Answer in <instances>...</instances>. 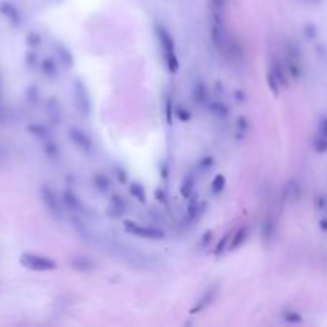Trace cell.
<instances>
[{
  "label": "cell",
  "instance_id": "22",
  "mask_svg": "<svg viewBox=\"0 0 327 327\" xmlns=\"http://www.w3.org/2000/svg\"><path fill=\"white\" fill-rule=\"evenodd\" d=\"M43 153H45L48 161L56 165V163H59V160H61V147H59V144L51 138L43 142Z\"/></svg>",
  "mask_w": 327,
  "mask_h": 327
},
{
  "label": "cell",
  "instance_id": "42",
  "mask_svg": "<svg viewBox=\"0 0 327 327\" xmlns=\"http://www.w3.org/2000/svg\"><path fill=\"white\" fill-rule=\"evenodd\" d=\"M316 34H318V29H316L315 24H306V26L303 27V35H305L306 39H310V40L315 39Z\"/></svg>",
  "mask_w": 327,
  "mask_h": 327
},
{
  "label": "cell",
  "instance_id": "38",
  "mask_svg": "<svg viewBox=\"0 0 327 327\" xmlns=\"http://www.w3.org/2000/svg\"><path fill=\"white\" fill-rule=\"evenodd\" d=\"M313 148H315V152H318V153H325L327 152V138L318 132V134L315 136V139H313Z\"/></svg>",
  "mask_w": 327,
  "mask_h": 327
},
{
  "label": "cell",
  "instance_id": "19",
  "mask_svg": "<svg viewBox=\"0 0 327 327\" xmlns=\"http://www.w3.org/2000/svg\"><path fill=\"white\" fill-rule=\"evenodd\" d=\"M26 131H27L29 134H31L34 139L42 141V142H45V141L51 139V128H50L48 125L32 122V123H29V125L26 126Z\"/></svg>",
  "mask_w": 327,
  "mask_h": 327
},
{
  "label": "cell",
  "instance_id": "34",
  "mask_svg": "<svg viewBox=\"0 0 327 327\" xmlns=\"http://www.w3.org/2000/svg\"><path fill=\"white\" fill-rule=\"evenodd\" d=\"M174 117L179 120L181 123H188L191 120V110L184 106V104H176L174 107Z\"/></svg>",
  "mask_w": 327,
  "mask_h": 327
},
{
  "label": "cell",
  "instance_id": "29",
  "mask_svg": "<svg viewBox=\"0 0 327 327\" xmlns=\"http://www.w3.org/2000/svg\"><path fill=\"white\" fill-rule=\"evenodd\" d=\"M230 240H232V235L228 232L222 235V238H220V240L214 246L213 256L214 257H222L224 254H227V252H230Z\"/></svg>",
  "mask_w": 327,
  "mask_h": 327
},
{
  "label": "cell",
  "instance_id": "32",
  "mask_svg": "<svg viewBox=\"0 0 327 327\" xmlns=\"http://www.w3.org/2000/svg\"><path fill=\"white\" fill-rule=\"evenodd\" d=\"M24 42H26V47L29 50H39L42 47V43H43V37H42V34L39 31H29L26 34Z\"/></svg>",
  "mask_w": 327,
  "mask_h": 327
},
{
  "label": "cell",
  "instance_id": "7",
  "mask_svg": "<svg viewBox=\"0 0 327 327\" xmlns=\"http://www.w3.org/2000/svg\"><path fill=\"white\" fill-rule=\"evenodd\" d=\"M61 198H63L66 211H69L70 214H77V216H82V217H85L88 214L86 213L88 211L86 203L73 190H70V188L63 190L61 191Z\"/></svg>",
  "mask_w": 327,
  "mask_h": 327
},
{
  "label": "cell",
  "instance_id": "9",
  "mask_svg": "<svg viewBox=\"0 0 327 327\" xmlns=\"http://www.w3.org/2000/svg\"><path fill=\"white\" fill-rule=\"evenodd\" d=\"M153 34H155V39L161 48V53L176 51V40H174L172 34L169 32V29L158 20L153 21Z\"/></svg>",
  "mask_w": 327,
  "mask_h": 327
},
{
  "label": "cell",
  "instance_id": "18",
  "mask_svg": "<svg viewBox=\"0 0 327 327\" xmlns=\"http://www.w3.org/2000/svg\"><path fill=\"white\" fill-rule=\"evenodd\" d=\"M47 117H48V123L51 126H57L63 120V106L54 96H51L47 101Z\"/></svg>",
  "mask_w": 327,
  "mask_h": 327
},
{
  "label": "cell",
  "instance_id": "3",
  "mask_svg": "<svg viewBox=\"0 0 327 327\" xmlns=\"http://www.w3.org/2000/svg\"><path fill=\"white\" fill-rule=\"evenodd\" d=\"M40 200L45 206L47 213L50 214V217L56 222H63L64 214H66V207L63 203L61 195H57L56 190L48 185V184H43L40 187Z\"/></svg>",
  "mask_w": 327,
  "mask_h": 327
},
{
  "label": "cell",
  "instance_id": "33",
  "mask_svg": "<svg viewBox=\"0 0 327 327\" xmlns=\"http://www.w3.org/2000/svg\"><path fill=\"white\" fill-rule=\"evenodd\" d=\"M40 61H42V59H39L37 50H29L24 54V64H26V67L29 70H37L40 67Z\"/></svg>",
  "mask_w": 327,
  "mask_h": 327
},
{
  "label": "cell",
  "instance_id": "21",
  "mask_svg": "<svg viewBox=\"0 0 327 327\" xmlns=\"http://www.w3.org/2000/svg\"><path fill=\"white\" fill-rule=\"evenodd\" d=\"M249 238V227L247 225H241L235 233H232V240H230V252H235L240 247L244 246V243Z\"/></svg>",
  "mask_w": 327,
  "mask_h": 327
},
{
  "label": "cell",
  "instance_id": "13",
  "mask_svg": "<svg viewBox=\"0 0 327 327\" xmlns=\"http://www.w3.org/2000/svg\"><path fill=\"white\" fill-rule=\"evenodd\" d=\"M204 214L203 207H201V203L198 200V197L193 193V195L187 200V207H185V216H184V220L187 222L188 225L195 224V222L200 220V217Z\"/></svg>",
  "mask_w": 327,
  "mask_h": 327
},
{
  "label": "cell",
  "instance_id": "25",
  "mask_svg": "<svg viewBox=\"0 0 327 327\" xmlns=\"http://www.w3.org/2000/svg\"><path fill=\"white\" fill-rule=\"evenodd\" d=\"M286 70L287 75L292 80H300L303 75V64L302 59H292V57H286Z\"/></svg>",
  "mask_w": 327,
  "mask_h": 327
},
{
  "label": "cell",
  "instance_id": "37",
  "mask_svg": "<svg viewBox=\"0 0 327 327\" xmlns=\"http://www.w3.org/2000/svg\"><path fill=\"white\" fill-rule=\"evenodd\" d=\"M26 98H27V102H31L32 106H35V104H39L40 101V90L37 85H31L26 90Z\"/></svg>",
  "mask_w": 327,
  "mask_h": 327
},
{
  "label": "cell",
  "instance_id": "40",
  "mask_svg": "<svg viewBox=\"0 0 327 327\" xmlns=\"http://www.w3.org/2000/svg\"><path fill=\"white\" fill-rule=\"evenodd\" d=\"M213 236H214V232L213 230H206L203 235H201V240H200V247H207L211 244V241H213Z\"/></svg>",
  "mask_w": 327,
  "mask_h": 327
},
{
  "label": "cell",
  "instance_id": "20",
  "mask_svg": "<svg viewBox=\"0 0 327 327\" xmlns=\"http://www.w3.org/2000/svg\"><path fill=\"white\" fill-rule=\"evenodd\" d=\"M195 185H197V174L193 172V171L191 172H187L184 176L182 182H181V188H179L181 197L184 200H188L193 195V193H195Z\"/></svg>",
  "mask_w": 327,
  "mask_h": 327
},
{
  "label": "cell",
  "instance_id": "17",
  "mask_svg": "<svg viewBox=\"0 0 327 327\" xmlns=\"http://www.w3.org/2000/svg\"><path fill=\"white\" fill-rule=\"evenodd\" d=\"M191 101L198 107L207 106V102H209V90L203 80L195 82V85L191 86Z\"/></svg>",
  "mask_w": 327,
  "mask_h": 327
},
{
  "label": "cell",
  "instance_id": "41",
  "mask_svg": "<svg viewBox=\"0 0 327 327\" xmlns=\"http://www.w3.org/2000/svg\"><path fill=\"white\" fill-rule=\"evenodd\" d=\"M228 0H209V8L216 11H225Z\"/></svg>",
  "mask_w": 327,
  "mask_h": 327
},
{
  "label": "cell",
  "instance_id": "31",
  "mask_svg": "<svg viewBox=\"0 0 327 327\" xmlns=\"http://www.w3.org/2000/svg\"><path fill=\"white\" fill-rule=\"evenodd\" d=\"M249 128H251V123L246 117H238L236 118V123H235V136L238 141H241L246 138V134L249 132Z\"/></svg>",
  "mask_w": 327,
  "mask_h": 327
},
{
  "label": "cell",
  "instance_id": "5",
  "mask_svg": "<svg viewBox=\"0 0 327 327\" xmlns=\"http://www.w3.org/2000/svg\"><path fill=\"white\" fill-rule=\"evenodd\" d=\"M72 99L73 106H75L77 112L82 117H88L93 110V101L90 90H88V85L82 79H75L72 83Z\"/></svg>",
  "mask_w": 327,
  "mask_h": 327
},
{
  "label": "cell",
  "instance_id": "27",
  "mask_svg": "<svg viewBox=\"0 0 327 327\" xmlns=\"http://www.w3.org/2000/svg\"><path fill=\"white\" fill-rule=\"evenodd\" d=\"M275 232H276V224L275 220L272 217H266L263 222H262V227H260V236H262V241L265 244H268L273 236H275Z\"/></svg>",
  "mask_w": 327,
  "mask_h": 327
},
{
  "label": "cell",
  "instance_id": "15",
  "mask_svg": "<svg viewBox=\"0 0 327 327\" xmlns=\"http://www.w3.org/2000/svg\"><path fill=\"white\" fill-rule=\"evenodd\" d=\"M0 14H2V16L8 21V24H11L13 27L21 26V21H23L21 11L11 2H7V0H2V2H0Z\"/></svg>",
  "mask_w": 327,
  "mask_h": 327
},
{
  "label": "cell",
  "instance_id": "36",
  "mask_svg": "<svg viewBox=\"0 0 327 327\" xmlns=\"http://www.w3.org/2000/svg\"><path fill=\"white\" fill-rule=\"evenodd\" d=\"M112 174H113V177L115 179L120 182V184H128L129 182V179H128V171L123 168V166H120V165H115V166H112Z\"/></svg>",
  "mask_w": 327,
  "mask_h": 327
},
{
  "label": "cell",
  "instance_id": "24",
  "mask_svg": "<svg viewBox=\"0 0 327 327\" xmlns=\"http://www.w3.org/2000/svg\"><path fill=\"white\" fill-rule=\"evenodd\" d=\"M128 193H129V197L141 203V204H145L147 203V191H145V187L138 182V181H129L128 182Z\"/></svg>",
  "mask_w": 327,
  "mask_h": 327
},
{
  "label": "cell",
  "instance_id": "30",
  "mask_svg": "<svg viewBox=\"0 0 327 327\" xmlns=\"http://www.w3.org/2000/svg\"><path fill=\"white\" fill-rule=\"evenodd\" d=\"M279 318L284 321L286 324H300L303 322V315L300 311L292 310V308H286L279 313Z\"/></svg>",
  "mask_w": 327,
  "mask_h": 327
},
{
  "label": "cell",
  "instance_id": "10",
  "mask_svg": "<svg viewBox=\"0 0 327 327\" xmlns=\"http://www.w3.org/2000/svg\"><path fill=\"white\" fill-rule=\"evenodd\" d=\"M129 211V203H128V198L123 197L122 193H113V195H110V200H109V204H107V216L110 219H123Z\"/></svg>",
  "mask_w": 327,
  "mask_h": 327
},
{
  "label": "cell",
  "instance_id": "4",
  "mask_svg": "<svg viewBox=\"0 0 327 327\" xmlns=\"http://www.w3.org/2000/svg\"><path fill=\"white\" fill-rule=\"evenodd\" d=\"M20 263L24 268L37 272V273H47V272H54L57 268V262L48 256L35 254V252H23L20 256Z\"/></svg>",
  "mask_w": 327,
  "mask_h": 327
},
{
  "label": "cell",
  "instance_id": "39",
  "mask_svg": "<svg viewBox=\"0 0 327 327\" xmlns=\"http://www.w3.org/2000/svg\"><path fill=\"white\" fill-rule=\"evenodd\" d=\"M174 107H176V104L172 102L171 98L166 99V106H165V115H166V123L171 126L172 125V120H174Z\"/></svg>",
  "mask_w": 327,
  "mask_h": 327
},
{
  "label": "cell",
  "instance_id": "1",
  "mask_svg": "<svg viewBox=\"0 0 327 327\" xmlns=\"http://www.w3.org/2000/svg\"><path fill=\"white\" fill-rule=\"evenodd\" d=\"M209 39L213 47L224 53L228 48V35L225 29V11L211 10V27H209Z\"/></svg>",
  "mask_w": 327,
  "mask_h": 327
},
{
  "label": "cell",
  "instance_id": "16",
  "mask_svg": "<svg viewBox=\"0 0 327 327\" xmlns=\"http://www.w3.org/2000/svg\"><path fill=\"white\" fill-rule=\"evenodd\" d=\"M91 185L99 195H107L112 191V179L104 171H96L91 176Z\"/></svg>",
  "mask_w": 327,
  "mask_h": 327
},
{
  "label": "cell",
  "instance_id": "14",
  "mask_svg": "<svg viewBox=\"0 0 327 327\" xmlns=\"http://www.w3.org/2000/svg\"><path fill=\"white\" fill-rule=\"evenodd\" d=\"M70 268L77 273L90 275L98 268V263H96V260H93L88 256H75L70 259Z\"/></svg>",
  "mask_w": 327,
  "mask_h": 327
},
{
  "label": "cell",
  "instance_id": "12",
  "mask_svg": "<svg viewBox=\"0 0 327 327\" xmlns=\"http://www.w3.org/2000/svg\"><path fill=\"white\" fill-rule=\"evenodd\" d=\"M59 61L56 57L53 56H45L40 61V72H42V75L48 79L50 82H54L57 80L59 77H61V69H59Z\"/></svg>",
  "mask_w": 327,
  "mask_h": 327
},
{
  "label": "cell",
  "instance_id": "6",
  "mask_svg": "<svg viewBox=\"0 0 327 327\" xmlns=\"http://www.w3.org/2000/svg\"><path fill=\"white\" fill-rule=\"evenodd\" d=\"M67 138L72 145L83 155H91L94 152V141L88 132L79 126H70L67 129Z\"/></svg>",
  "mask_w": 327,
  "mask_h": 327
},
{
  "label": "cell",
  "instance_id": "47",
  "mask_svg": "<svg viewBox=\"0 0 327 327\" xmlns=\"http://www.w3.org/2000/svg\"><path fill=\"white\" fill-rule=\"evenodd\" d=\"M310 2H318V0H310Z\"/></svg>",
  "mask_w": 327,
  "mask_h": 327
},
{
  "label": "cell",
  "instance_id": "44",
  "mask_svg": "<svg viewBox=\"0 0 327 327\" xmlns=\"http://www.w3.org/2000/svg\"><path fill=\"white\" fill-rule=\"evenodd\" d=\"M157 200H158V203H161V204H166L168 203V195H166V191H165V188H158L157 190Z\"/></svg>",
  "mask_w": 327,
  "mask_h": 327
},
{
  "label": "cell",
  "instance_id": "2",
  "mask_svg": "<svg viewBox=\"0 0 327 327\" xmlns=\"http://www.w3.org/2000/svg\"><path fill=\"white\" fill-rule=\"evenodd\" d=\"M123 232L126 235L141 238V240H147V241H161L166 238V232L163 228H160L157 225L139 224V222L131 220V219L123 220Z\"/></svg>",
  "mask_w": 327,
  "mask_h": 327
},
{
  "label": "cell",
  "instance_id": "35",
  "mask_svg": "<svg viewBox=\"0 0 327 327\" xmlns=\"http://www.w3.org/2000/svg\"><path fill=\"white\" fill-rule=\"evenodd\" d=\"M214 166H216V158L213 155H203L197 163V169L200 172H207V171H211Z\"/></svg>",
  "mask_w": 327,
  "mask_h": 327
},
{
  "label": "cell",
  "instance_id": "28",
  "mask_svg": "<svg viewBox=\"0 0 327 327\" xmlns=\"http://www.w3.org/2000/svg\"><path fill=\"white\" fill-rule=\"evenodd\" d=\"M227 188V177L224 172H217L213 181H211V195L213 197H219L225 191Z\"/></svg>",
  "mask_w": 327,
  "mask_h": 327
},
{
  "label": "cell",
  "instance_id": "43",
  "mask_svg": "<svg viewBox=\"0 0 327 327\" xmlns=\"http://www.w3.org/2000/svg\"><path fill=\"white\" fill-rule=\"evenodd\" d=\"M318 132L327 138V117H321L318 122Z\"/></svg>",
  "mask_w": 327,
  "mask_h": 327
},
{
  "label": "cell",
  "instance_id": "11",
  "mask_svg": "<svg viewBox=\"0 0 327 327\" xmlns=\"http://www.w3.org/2000/svg\"><path fill=\"white\" fill-rule=\"evenodd\" d=\"M54 56L64 69L72 70L75 67V54L72 53V50L66 45V43H63V42L54 43Z\"/></svg>",
  "mask_w": 327,
  "mask_h": 327
},
{
  "label": "cell",
  "instance_id": "23",
  "mask_svg": "<svg viewBox=\"0 0 327 327\" xmlns=\"http://www.w3.org/2000/svg\"><path fill=\"white\" fill-rule=\"evenodd\" d=\"M207 110L209 113L216 118H220V120H225V118L230 117V107L224 101H209L207 102Z\"/></svg>",
  "mask_w": 327,
  "mask_h": 327
},
{
  "label": "cell",
  "instance_id": "8",
  "mask_svg": "<svg viewBox=\"0 0 327 327\" xmlns=\"http://www.w3.org/2000/svg\"><path fill=\"white\" fill-rule=\"evenodd\" d=\"M219 292H220V284H219V282H214V284H211L209 287H206L203 291V294L197 299L195 305L190 308V313L191 315H198V313H201V311H204L206 308H209L216 302Z\"/></svg>",
  "mask_w": 327,
  "mask_h": 327
},
{
  "label": "cell",
  "instance_id": "46",
  "mask_svg": "<svg viewBox=\"0 0 327 327\" xmlns=\"http://www.w3.org/2000/svg\"><path fill=\"white\" fill-rule=\"evenodd\" d=\"M0 120H2V112H0Z\"/></svg>",
  "mask_w": 327,
  "mask_h": 327
},
{
  "label": "cell",
  "instance_id": "26",
  "mask_svg": "<svg viewBox=\"0 0 327 327\" xmlns=\"http://www.w3.org/2000/svg\"><path fill=\"white\" fill-rule=\"evenodd\" d=\"M163 63H165V66H166V69L171 75H176L181 69V61H179V56H177L176 51H165L163 53Z\"/></svg>",
  "mask_w": 327,
  "mask_h": 327
},
{
  "label": "cell",
  "instance_id": "45",
  "mask_svg": "<svg viewBox=\"0 0 327 327\" xmlns=\"http://www.w3.org/2000/svg\"><path fill=\"white\" fill-rule=\"evenodd\" d=\"M319 228L324 230V232H327V217H324V219L319 220Z\"/></svg>",
  "mask_w": 327,
  "mask_h": 327
}]
</instances>
